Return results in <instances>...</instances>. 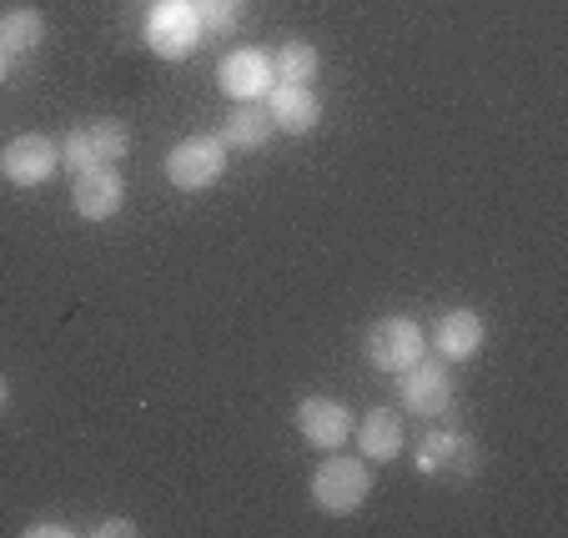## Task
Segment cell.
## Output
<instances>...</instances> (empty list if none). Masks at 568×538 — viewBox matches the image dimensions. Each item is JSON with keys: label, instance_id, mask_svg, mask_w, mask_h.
<instances>
[{"label": "cell", "instance_id": "5b68a950", "mask_svg": "<svg viewBox=\"0 0 568 538\" xmlns=\"http://www.w3.org/2000/svg\"><path fill=\"white\" fill-rule=\"evenodd\" d=\"M423 347H428V337H423V327L413 317H383L367 333V363L377 373H403L408 363L423 357Z\"/></svg>", "mask_w": 568, "mask_h": 538}, {"label": "cell", "instance_id": "30bf717a", "mask_svg": "<svg viewBox=\"0 0 568 538\" xmlns=\"http://www.w3.org/2000/svg\"><path fill=\"white\" fill-rule=\"evenodd\" d=\"M71 202L87 222H106V216H116L121 202H126V186H121L116 166H87V172H75Z\"/></svg>", "mask_w": 568, "mask_h": 538}, {"label": "cell", "instance_id": "7a4b0ae2", "mask_svg": "<svg viewBox=\"0 0 568 538\" xmlns=\"http://www.w3.org/2000/svg\"><path fill=\"white\" fill-rule=\"evenodd\" d=\"M226 172V146L222 136H186L166 156V182L176 192H206L212 182H222Z\"/></svg>", "mask_w": 568, "mask_h": 538}, {"label": "cell", "instance_id": "3957f363", "mask_svg": "<svg viewBox=\"0 0 568 538\" xmlns=\"http://www.w3.org/2000/svg\"><path fill=\"white\" fill-rule=\"evenodd\" d=\"M131 146V131L121 121H87L75 126L71 136L61 141V166L65 172H87V166H106L116 156H126Z\"/></svg>", "mask_w": 568, "mask_h": 538}, {"label": "cell", "instance_id": "e0dca14e", "mask_svg": "<svg viewBox=\"0 0 568 538\" xmlns=\"http://www.w3.org/2000/svg\"><path fill=\"white\" fill-rule=\"evenodd\" d=\"M242 11H247V0H196V16H202V31H212V35L236 31V21H242Z\"/></svg>", "mask_w": 568, "mask_h": 538}, {"label": "cell", "instance_id": "ac0fdd59", "mask_svg": "<svg viewBox=\"0 0 568 538\" xmlns=\"http://www.w3.org/2000/svg\"><path fill=\"white\" fill-rule=\"evenodd\" d=\"M453 448H458V438H453V433H433L428 448L418 453V468H423V474H433V468H438L443 458H453Z\"/></svg>", "mask_w": 568, "mask_h": 538}, {"label": "cell", "instance_id": "277c9868", "mask_svg": "<svg viewBox=\"0 0 568 538\" xmlns=\"http://www.w3.org/2000/svg\"><path fill=\"white\" fill-rule=\"evenodd\" d=\"M146 41H151V51L166 55V61L192 55L196 41H202V16H196V6H186V0H161L156 11L146 16Z\"/></svg>", "mask_w": 568, "mask_h": 538}, {"label": "cell", "instance_id": "9c48e42d", "mask_svg": "<svg viewBox=\"0 0 568 538\" xmlns=\"http://www.w3.org/2000/svg\"><path fill=\"white\" fill-rule=\"evenodd\" d=\"M297 428L312 448L333 453L353 438V413H347V403H337V398H302L297 403Z\"/></svg>", "mask_w": 568, "mask_h": 538}, {"label": "cell", "instance_id": "6da1fadb", "mask_svg": "<svg viewBox=\"0 0 568 538\" xmlns=\"http://www.w3.org/2000/svg\"><path fill=\"white\" fill-rule=\"evenodd\" d=\"M373 494V474H367V458H327V464L312 474V504L322 514L347 518L367 504Z\"/></svg>", "mask_w": 568, "mask_h": 538}, {"label": "cell", "instance_id": "d6986e66", "mask_svg": "<svg viewBox=\"0 0 568 538\" xmlns=\"http://www.w3.org/2000/svg\"><path fill=\"white\" fill-rule=\"evenodd\" d=\"M101 534H106V538H116V534H136V524H131V518H106V524H101Z\"/></svg>", "mask_w": 568, "mask_h": 538}, {"label": "cell", "instance_id": "7c38bea8", "mask_svg": "<svg viewBox=\"0 0 568 538\" xmlns=\"http://www.w3.org/2000/svg\"><path fill=\"white\" fill-rule=\"evenodd\" d=\"M272 131H277V121L267 116V106H257V101H236V111L222 121V146L226 151H262L272 141Z\"/></svg>", "mask_w": 568, "mask_h": 538}, {"label": "cell", "instance_id": "8992f818", "mask_svg": "<svg viewBox=\"0 0 568 538\" xmlns=\"http://www.w3.org/2000/svg\"><path fill=\"white\" fill-rule=\"evenodd\" d=\"M397 398L408 403V413H418V418H438V413H448L453 403V377L443 363H408L403 367V377H397Z\"/></svg>", "mask_w": 568, "mask_h": 538}, {"label": "cell", "instance_id": "4fadbf2b", "mask_svg": "<svg viewBox=\"0 0 568 538\" xmlns=\"http://www.w3.org/2000/svg\"><path fill=\"white\" fill-rule=\"evenodd\" d=\"M403 443H408V433H403V418L393 408H377L357 423V448H363L367 464H393Z\"/></svg>", "mask_w": 568, "mask_h": 538}, {"label": "cell", "instance_id": "9a60e30c", "mask_svg": "<svg viewBox=\"0 0 568 538\" xmlns=\"http://www.w3.org/2000/svg\"><path fill=\"white\" fill-rule=\"evenodd\" d=\"M45 41V16L21 6V11H6L0 16V51L6 55H26Z\"/></svg>", "mask_w": 568, "mask_h": 538}, {"label": "cell", "instance_id": "ffe728a7", "mask_svg": "<svg viewBox=\"0 0 568 538\" xmlns=\"http://www.w3.org/2000/svg\"><path fill=\"white\" fill-rule=\"evenodd\" d=\"M26 534H31V538H41V534H71V528H61V524H31V528H26Z\"/></svg>", "mask_w": 568, "mask_h": 538}, {"label": "cell", "instance_id": "52a82bcc", "mask_svg": "<svg viewBox=\"0 0 568 538\" xmlns=\"http://www.w3.org/2000/svg\"><path fill=\"white\" fill-rule=\"evenodd\" d=\"M61 166V146H55L51 136H16L11 146H6V156H0V172H6V182L16 186H41L51 182V172Z\"/></svg>", "mask_w": 568, "mask_h": 538}, {"label": "cell", "instance_id": "5bb4252c", "mask_svg": "<svg viewBox=\"0 0 568 538\" xmlns=\"http://www.w3.org/2000/svg\"><path fill=\"white\" fill-rule=\"evenodd\" d=\"M433 347H438L448 363H463V357H473L483 347V317L468 313V307H458V313H443L438 327H433Z\"/></svg>", "mask_w": 568, "mask_h": 538}, {"label": "cell", "instance_id": "8fae6325", "mask_svg": "<svg viewBox=\"0 0 568 538\" xmlns=\"http://www.w3.org/2000/svg\"><path fill=\"white\" fill-rule=\"evenodd\" d=\"M267 116L277 121V131H292V136H302V131H312L322 121V101L312 87H292V81H277V87L267 91Z\"/></svg>", "mask_w": 568, "mask_h": 538}, {"label": "cell", "instance_id": "7402d4cb", "mask_svg": "<svg viewBox=\"0 0 568 538\" xmlns=\"http://www.w3.org/2000/svg\"><path fill=\"white\" fill-rule=\"evenodd\" d=\"M0 408H6V377H0Z\"/></svg>", "mask_w": 568, "mask_h": 538}, {"label": "cell", "instance_id": "2e32d148", "mask_svg": "<svg viewBox=\"0 0 568 538\" xmlns=\"http://www.w3.org/2000/svg\"><path fill=\"white\" fill-rule=\"evenodd\" d=\"M317 65H322L317 45H307V41H282V51H277V61H272V71H277V81L307 87L312 75H317Z\"/></svg>", "mask_w": 568, "mask_h": 538}, {"label": "cell", "instance_id": "ba28073f", "mask_svg": "<svg viewBox=\"0 0 568 538\" xmlns=\"http://www.w3.org/2000/svg\"><path fill=\"white\" fill-rule=\"evenodd\" d=\"M216 81L232 101H262L272 87H277V71H272L267 51H232L222 65H216Z\"/></svg>", "mask_w": 568, "mask_h": 538}, {"label": "cell", "instance_id": "44dd1931", "mask_svg": "<svg viewBox=\"0 0 568 538\" xmlns=\"http://www.w3.org/2000/svg\"><path fill=\"white\" fill-rule=\"evenodd\" d=\"M6 71H11V55L0 51V81H6Z\"/></svg>", "mask_w": 568, "mask_h": 538}]
</instances>
